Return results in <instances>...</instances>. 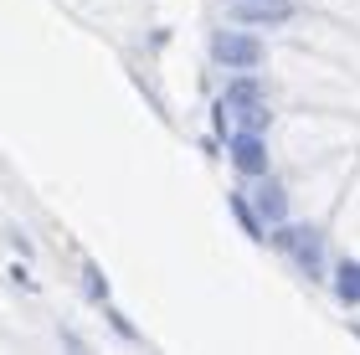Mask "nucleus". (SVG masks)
Returning a JSON list of instances; mask_svg holds the SVG:
<instances>
[{"label": "nucleus", "mask_w": 360, "mask_h": 355, "mask_svg": "<svg viewBox=\"0 0 360 355\" xmlns=\"http://www.w3.org/2000/svg\"><path fill=\"white\" fill-rule=\"evenodd\" d=\"M273 247L278 252H288L299 268L309 273H319V257H324V242H319V227H309V221H299V227H278L273 237Z\"/></svg>", "instance_id": "nucleus-1"}, {"label": "nucleus", "mask_w": 360, "mask_h": 355, "mask_svg": "<svg viewBox=\"0 0 360 355\" xmlns=\"http://www.w3.org/2000/svg\"><path fill=\"white\" fill-rule=\"evenodd\" d=\"M211 57H217L221 67L252 72L257 62H263V41H252L248 31H217V37H211Z\"/></svg>", "instance_id": "nucleus-2"}, {"label": "nucleus", "mask_w": 360, "mask_h": 355, "mask_svg": "<svg viewBox=\"0 0 360 355\" xmlns=\"http://www.w3.org/2000/svg\"><path fill=\"white\" fill-rule=\"evenodd\" d=\"M217 114L226 119V129H242V134H268V124H273V114H268V103L263 98H226Z\"/></svg>", "instance_id": "nucleus-3"}, {"label": "nucleus", "mask_w": 360, "mask_h": 355, "mask_svg": "<svg viewBox=\"0 0 360 355\" xmlns=\"http://www.w3.org/2000/svg\"><path fill=\"white\" fill-rule=\"evenodd\" d=\"M226 155H232V165L242 175H268V150H263V134H237L226 139Z\"/></svg>", "instance_id": "nucleus-4"}, {"label": "nucleus", "mask_w": 360, "mask_h": 355, "mask_svg": "<svg viewBox=\"0 0 360 355\" xmlns=\"http://www.w3.org/2000/svg\"><path fill=\"white\" fill-rule=\"evenodd\" d=\"M237 21L242 26H278L293 15V0H237Z\"/></svg>", "instance_id": "nucleus-5"}, {"label": "nucleus", "mask_w": 360, "mask_h": 355, "mask_svg": "<svg viewBox=\"0 0 360 355\" xmlns=\"http://www.w3.org/2000/svg\"><path fill=\"white\" fill-rule=\"evenodd\" d=\"M257 201H252V212H263L268 221H283V212H288V196H283V186L278 181H268V175H257Z\"/></svg>", "instance_id": "nucleus-6"}, {"label": "nucleus", "mask_w": 360, "mask_h": 355, "mask_svg": "<svg viewBox=\"0 0 360 355\" xmlns=\"http://www.w3.org/2000/svg\"><path fill=\"white\" fill-rule=\"evenodd\" d=\"M335 288H340V299H345V304H360V263H345V268H340Z\"/></svg>", "instance_id": "nucleus-7"}, {"label": "nucleus", "mask_w": 360, "mask_h": 355, "mask_svg": "<svg viewBox=\"0 0 360 355\" xmlns=\"http://www.w3.org/2000/svg\"><path fill=\"white\" fill-rule=\"evenodd\" d=\"M232 217L242 221V232L263 237V227H257V212H252V201H248V196H232Z\"/></svg>", "instance_id": "nucleus-8"}, {"label": "nucleus", "mask_w": 360, "mask_h": 355, "mask_svg": "<svg viewBox=\"0 0 360 355\" xmlns=\"http://www.w3.org/2000/svg\"><path fill=\"white\" fill-rule=\"evenodd\" d=\"M83 294L103 304L108 299V283H103V273H98V263H83Z\"/></svg>", "instance_id": "nucleus-9"}, {"label": "nucleus", "mask_w": 360, "mask_h": 355, "mask_svg": "<svg viewBox=\"0 0 360 355\" xmlns=\"http://www.w3.org/2000/svg\"><path fill=\"white\" fill-rule=\"evenodd\" d=\"M226 98H263V83H257V77H237Z\"/></svg>", "instance_id": "nucleus-10"}, {"label": "nucleus", "mask_w": 360, "mask_h": 355, "mask_svg": "<svg viewBox=\"0 0 360 355\" xmlns=\"http://www.w3.org/2000/svg\"><path fill=\"white\" fill-rule=\"evenodd\" d=\"M108 325H113V330H119V335H124V340H134V345H139V340H144V335H139V330H134V325H129V319H124V314H119V309H108Z\"/></svg>", "instance_id": "nucleus-11"}]
</instances>
